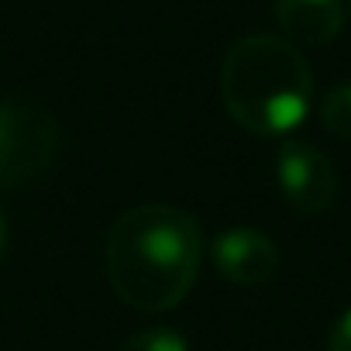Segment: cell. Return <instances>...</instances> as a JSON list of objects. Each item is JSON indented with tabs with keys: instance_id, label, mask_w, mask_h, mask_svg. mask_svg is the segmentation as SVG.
Returning a JSON list of instances; mask_svg holds the SVG:
<instances>
[{
	"instance_id": "cell-1",
	"label": "cell",
	"mask_w": 351,
	"mask_h": 351,
	"mask_svg": "<svg viewBox=\"0 0 351 351\" xmlns=\"http://www.w3.org/2000/svg\"><path fill=\"white\" fill-rule=\"evenodd\" d=\"M200 248L204 238L193 214L169 204H145L121 214L110 228L107 279L128 306L162 313L193 289Z\"/></svg>"
},
{
	"instance_id": "cell-2",
	"label": "cell",
	"mask_w": 351,
	"mask_h": 351,
	"mask_svg": "<svg viewBox=\"0 0 351 351\" xmlns=\"http://www.w3.org/2000/svg\"><path fill=\"white\" fill-rule=\"evenodd\" d=\"M221 97L228 114L245 131L286 134L310 110L313 76L293 42L276 35H248L224 59Z\"/></svg>"
},
{
	"instance_id": "cell-3",
	"label": "cell",
	"mask_w": 351,
	"mask_h": 351,
	"mask_svg": "<svg viewBox=\"0 0 351 351\" xmlns=\"http://www.w3.org/2000/svg\"><path fill=\"white\" fill-rule=\"evenodd\" d=\"M59 152L56 117L25 100L0 104V190H14L42 176Z\"/></svg>"
},
{
	"instance_id": "cell-4",
	"label": "cell",
	"mask_w": 351,
	"mask_h": 351,
	"mask_svg": "<svg viewBox=\"0 0 351 351\" xmlns=\"http://www.w3.org/2000/svg\"><path fill=\"white\" fill-rule=\"evenodd\" d=\"M276 176L286 200L300 214H320L337 197V172L330 158L310 141H286L276 158Z\"/></svg>"
},
{
	"instance_id": "cell-5",
	"label": "cell",
	"mask_w": 351,
	"mask_h": 351,
	"mask_svg": "<svg viewBox=\"0 0 351 351\" xmlns=\"http://www.w3.org/2000/svg\"><path fill=\"white\" fill-rule=\"evenodd\" d=\"M210 258L217 272L238 286H262L279 272V248L255 228H231L214 238Z\"/></svg>"
},
{
	"instance_id": "cell-6",
	"label": "cell",
	"mask_w": 351,
	"mask_h": 351,
	"mask_svg": "<svg viewBox=\"0 0 351 351\" xmlns=\"http://www.w3.org/2000/svg\"><path fill=\"white\" fill-rule=\"evenodd\" d=\"M276 21L293 45H327L344 25L341 0H276Z\"/></svg>"
},
{
	"instance_id": "cell-7",
	"label": "cell",
	"mask_w": 351,
	"mask_h": 351,
	"mask_svg": "<svg viewBox=\"0 0 351 351\" xmlns=\"http://www.w3.org/2000/svg\"><path fill=\"white\" fill-rule=\"evenodd\" d=\"M320 121L324 128L334 134V138H344L351 141V83H341L334 86L324 104H320Z\"/></svg>"
},
{
	"instance_id": "cell-8",
	"label": "cell",
	"mask_w": 351,
	"mask_h": 351,
	"mask_svg": "<svg viewBox=\"0 0 351 351\" xmlns=\"http://www.w3.org/2000/svg\"><path fill=\"white\" fill-rule=\"evenodd\" d=\"M121 351H190V344L180 330L148 327V330H138L134 337H128L121 344Z\"/></svg>"
},
{
	"instance_id": "cell-9",
	"label": "cell",
	"mask_w": 351,
	"mask_h": 351,
	"mask_svg": "<svg viewBox=\"0 0 351 351\" xmlns=\"http://www.w3.org/2000/svg\"><path fill=\"white\" fill-rule=\"evenodd\" d=\"M330 351H351V306L337 317V324L330 327V341H327Z\"/></svg>"
},
{
	"instance_id": "cell-10",
	"label": "cell",
	"mask_w": 351,
	"mask_h": 351,
	"mask_svg": "<svg viewBox=\"0 0 351 351\" xmlns=\"http://www.w3.org/2000/svg\"><path fill=\"white\" fill-rule=\"evenodd\" d=\"M4 241H8V224H4V214H0V252H4Z\"/></svg>"
}]
</instances>
